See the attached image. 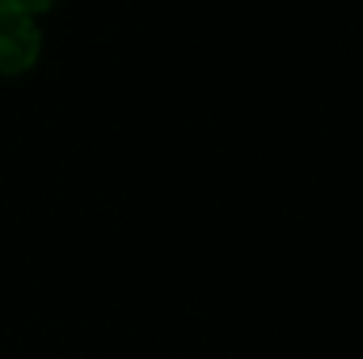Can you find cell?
I'll use <instances>...</instances> for the list:
<instances>
[{
  "mask_svg": "<svg viewBox=\"0 0 363 359\" xmlns=\"http://www.w3.org/2000/svg\"><path fill=\"white\" fill-rule=\"evenodd\" d=\"M43 47L38 21L17 9H0V77H21L34 68Z\"/></svg>",
  "mask_w": 363,
  "mask_h": 359,
  "instance_id": "6da1fadb",
  "label": "cell"
},
{
  "mask_svg": "<svg viewBox=\"0 0 363 359\" xmlns=\"http://www.w3.org/2000/svg\"><path fill=\"white\" fill-rule=\"evenodd\" d=\"M55 0H0V9H17V13H43V9H51Z\"/></svg>",
  "mask_w": 363,
  "mask_h": 359,
  "instance_id": "7a4b0ae2",
  "label": "cell"
}]
</instances>
